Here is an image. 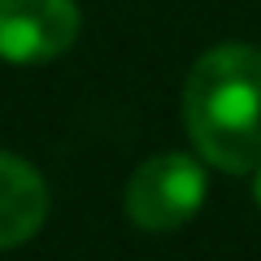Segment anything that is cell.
<instances>
[{
	"mask_svg": "<svg viewBox=\"0 0 261 261\" xmlns=\"http://www.w3.org/2000/svg\"><path fill=\"white\" fill-rule=\"evenodd\" d=\"M205 200V170L183 152L148 157L126 183V214L144 231H174L192 222Z\"/></svg>",
	"mask_w": 261,
	"mask_h": 261,
	"instance_id": "2",
	"label": "cell"
},
{
	"mask_svg": "<svg viewBox=\"0 0 261 261\" xmlns=\"http://www.w3.org/2000/svg\"><path fill=\"white\" fill-rule=\"evenodd\" d=\"M48 187L35 166H27L13 152H0V248L31 240L44 226Z\"/></svg>",
	"mask_w": 261,
	"mask_h": 261,
	"instance_id": "4",
	"label": "cell"
},
{
	"mask_svg": "<svg viewBox=\"0 0 261 261\" xmlns=\"http://www.w3.org/2000/svg\"><path fill=\"white\" fill-rule=\"evenodd\" d=\"M187 135L200 157L226 174L261 166V48H209L187 74Z\"/></svg>",
	"mask_w": 261,
	"mask_h": 261,
	"instance_id": "1",
	"label": "cell"
},
{
	"mask_svg": "<svg viewBox=\"0 0 261 261\" xmlns=\"http://www.w3.org/2000/svg\"><path fill=\"white\" fill-rule=\"evenodd\" d=\"M257 205H261V166H257Z\"/></svg>",
	"mask_w": 261,
	"mask_h": 261,
	"instance_id": "5",
	"label": "cell"
},
{
	"mask_svg": "<svg viewBox=\"0 0 261 261\" xmlns=\"http://www.w3.org/2000/svg\"><path fill=\"white\" fill-rule=\"evenodd\" d=\"M79 35L74 0H0V57L39 65L61 57Z\"/></svg>",
	"mask_w": 261,
	"mask_h": 261,
	"instance_id": "3",
	"label": "cell"
}]
</instances>
